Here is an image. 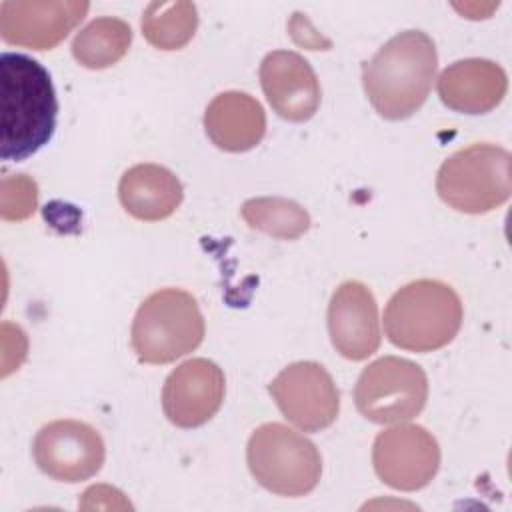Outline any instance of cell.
Returning <instances> with one entry per match:
<instances>
[{
  "label": "cell",
  "mask_w": 512,
  "mask_h": 512,
  "mask_svg": "<svg viewBox=\"0 0 512 512\" xmlns=\"http://www.w3.org/2000/svg\"><path fill=\"white\" fill-rule=\"evenodd\" d=\"M58 100L48 70L18 52L0 56V158L22 162L54 134Z\"/></svg>",
  "instance_id": "1"
},
{
  "label": "cell",
  "mask_w": 512,
  "mask_h": 512,
  "mask_svg": "<svg viewBox=\"0 0 512 512\" xmlns=\"http://www.w3.org/2000/svg\"><path fill=\"white\" fill-rule=\"evenodd\" d=\"M436 68L438 54L432 38L422 30H404L364 62V92L382 118L404 120L426 102Z\"/></svg>",
  "instance_id": "2"
},
{
  "label": "cell",
  "mask_w": 512,
  "mask_h": 512,
  "mask_svg": "<svg viewBox=\"0 0 512 512\" xmlns=\"http://www.w3.org/2000/svg\"><path fill=\"white\" fill-rule=\"evenodd\" d=\"M464 318L456 290L440 280H414L386 304L384 332L388 340L410 352H434L450 344Z\"/></svg>",
  "instance_id": "3"
},
{
  "label": "cell",
  "mask_w": 512,
  "mask_h": 512,
  "mask_svg": "<svg viewBox=\"0 0 512 512\" xmlns=\"http://www.w3.org/2000/svg\"><path fill=\"white\" fill-rule=\"evenodd\" d=\"M204 332L196 298L180 288H162L138 306L130 340L140 362L168 364L196 350Z\"/></svg>",
  "instance_id": "4"
},
{
  "label": "cell",
  "mask_w": 512,
  "mask_h": 512,
  "mask_svg": "<svg viewBox=\"0 0 512 512\" xmlns=\"http://www.w3.org/2000/svg\"><path fill=\"white\" fill-rule=\"evenodd\" d=\"M510 162V152L496 144L476 142L460 148L442 162L436 192L458 212H492L510 198Z\"/></svg>",
  "instance_id": "5"
},
{
  "label": "cell",
  "mask_w": 512,
  "mask_h": 512,
  "mask_svg": "<svg viewBox=\"0 0 512 512\" xmlns=\"http://www.w3.org/2000/svg\"><path fill=\"white\" fill-rule=\"evenodd\" d=\"M246 462L262 488L290 498L312 492L322 474L316 444L278 422L262 424L252 432Z\"/></svg>",
  "instance_id": "6"
},
{
  "label": "cell",
  "mask_w": 512,
  "mask_h": 512,
  "mask_svg": "<svg viewBox=\"0 0 512 512\" xmlns=\"http://www.w3.org/2000/svg\"><path fill=\"white\" fill-rule=\"evenodd\" d=\"M428 400L426 372L412 360L384 356L358 376L354 402L358 412L376 424H400L418 416Z\"/></svg>",
  "instance_id": "7"
},
{
  "label": "cell",
  "mask_w": 512,
  "mask_h": 512,
  "mask_svg": "<svg viewBox=\"0 0 512 512\" xmlns=\"http://www.w3.org/2000/svg\"><path fill=\"white\" fill-rule=\"evenodd\" d=\"M268 392L284 418L304 432L324 430L338 418L340 392L318 362L302 360L286 366L268 384Z\"/></svg>",
  "instance_id": "8"
},
{
  "label": "cell",
  "mask_w": 512,
  "mask_h": 512,
  "mask_svg": "<svg viewBox=\"0 0 512 512\" xmlns=\"http://www.w3.org/2000/svg\"><path fill=\"white\" fill-rule=\"evenodd\" d=\"M32 456L46 476L74 484L100 472L106 448L102 436L90 424L80 420H54L36 432Z\"/></svg>",
  "instance_id": "9"
},
{
  "label": "cell",
  "mask_w": 512,
  "mask_h": 512,
  "mask_svg": "<svg viewBox=\"0 0 512 512\" xmlns=\"http://www.w3.org/2000/svg\"><path fill=\"white\" fill-rule=\"evenodd\" d=\"M372 464L386 486L414 492L428 486L436 476L440 446L424 426L400 422L376 436Z\"/></svg>",
  "instance_id": "10"
},
{
  "label": "cell",
  "mask_w": 512,
  "mask_h": 512,
  "mask_svg": "<svg viewBox=\"0 0 512 512\" xmlns=\"http://www.w3.org/2000/svg\"><path fill=\"white\" fill-rule=\"evenodd\" d=\"M90 4L78 0H4L0 36L6 44L52 50L86 16Z\"/></svg>",
  "instance_id": "11"
},
{
  "label": "cell",
  "mask_w": 512,
  "mask_h": 512,
  "mask_svg": "<svg viewBox=\"0 0 512 512\" xmlns=\"http://www.w3.org/2000/svg\"><path fill=\"white\" fill-rule=\"evenodd\" d=\"M224 392L222 368L206 358H190L168 374L162 388V410L174 426L198 428L220 410Z\"/></svg>",
  "instance_id": "12"
},
{
  "label": "cell",
  "mask_w": 512,
  "mask_h": 512,
  "mask_svg": "<svg viewBox=\"0 0 512 512\" xmlns=\"http://www.w3.org/2000/svg\"><path fill=\"white\" fill-rule=\"evenodd\" d=\"M328 334L336 352L354 362L378 350V304L366 284L346 280L334 290L328 304Z\"/></svg>",
  "instance_id": "13"
},
{
  "label": "cell",
  "mask_w": 512,
  "mask_h": 512,
  "mask_svg": "<svg viewBox=\"0 0 512 512\" xmlns=\"http://www.w3.org/2000/svg\"><path fill=\"white\" fill-rule=\"evenodd\" d=\"M260 84L272 110L288 122L310 120L320 106L316 72L292 50H274L260 64Z\"/></svg>",
  "instance_id": "14"
},
{
  "label": "cell",
  "mask_w": 512,
  "mask_h": 512,
  "mask_svg": "<svg viewBox=\"0 0 512 512\" xmlns=\"http://www.w3.org/2000/svg\"><path fill=\"white\" fill-rule=\"evenodd\" d=\"M508 90L504 68L492 60L466 58L450 64L438 78V96L444 106L460 114L494 110Z\"/></svg>",
  "instance_id": "15"
},
{
  "label": "cell",
  "mask_w": 512,
  "mask_h": 512,
  "mask_svg": "<svg viewBox=\"0 0 512 512\" xmlns=\"http://www.w3.org/2000/svg\"><path fill=\"white\" fill-rule=\"evenodd\" d=\"M204 130L212 144L224 152H246L256 148L266 134V112L262 104L238 90H228L206 106Z\"/></svg>",
  "instance_id": "16"
},
{
  "label": "cell",
  "mask_w": 512,
  "mask_h": 512,
  "mask_svg": "<svg viewBox=\"0 0 512 512\" xmlns=\"http://www.w3.org/2000/svg\"><path fill=\"white\" fill-rule=\"evenodd\" d=\"M122 208L144 222H158L176 212L184 198L178 176L160 164H136L128 168L118 184Z\"/></svg>",
  "instance_id": "17"
},
{
  "label": "cell",
  "mask_w": 512,
  "mask_h": 512,
  "mask_svg": "<svg viewBox=\"0 0 512 512\" xmlns=\"http://www.w3.org/2000/svg\"><path fill=\"white\" fill-rule=\"evenodd\" d=\"M132 44V28L112 16H102L86 24L72 40V56L90 70H102L122 60Z\"/></svg>",
  "instance_id": "18"
},
{
  "label": "cell",
  "mask_w": 512,
  "mask_h": 512,
  "mask_svg": "<svg viewBox=\"0 0 512 512\" xmlns=\"http://www.w3.org/2000/svg\"><path fill=\"white\" fill-rule=\"evenodd\" d=\"M198 12L192 2H150L142 14V34L158 50H180L196 34Z\"/></svg>",
  "instance_id": "19"
},
{
  "label": "cell",
  "mask_w": 512,
  "mask_h": 512,
  "mask_svg": "<svg viewBox=\"0 0 512 512\" xmlns=\"http://www.w3.org/2000/svg\"><path fill=\"white\" fill-rule=\"evenodd\" d=\"M240 212L252 230L280 240H296L310 228V214L288 198H250L242 204Z\"/></svg>",
  "instance_id": "20"
},
{
  "label": "cell",
  "mask_w": 512,
  "mask_h": 512,
  "mask_svg": "<svg viewBox=\"0 0 512 512\" xmlns=\"http://www.w3.org/2000/svg\"><path fill=\"white\" fill-rule=\"evenodd\" d=\"M38 204V188L26 174L6 176L2 180V206L0 214L4 220H24L34 214Z\"/></svg>",
  "instance_id": "21"
},
{
  "label": "cell",
  "mask_w": 512,
  "mask_h": 512,
  "mask_svg": "<svg viewBox=\"0 0 512 512\" xmlns=\"http://www.w3.org/2000/svg\"><path fill=\"white\" fill-rule=\"evenodd\" d=\"M78 506L82 510H94V508H106V510H114V508H120V510H130L132 504L124 498V494L112 486H106V484H96L92 488H88L84 494H82V500L78 502Z\"/></svg>",
  "instance_id": "22"
}]
</instances>
